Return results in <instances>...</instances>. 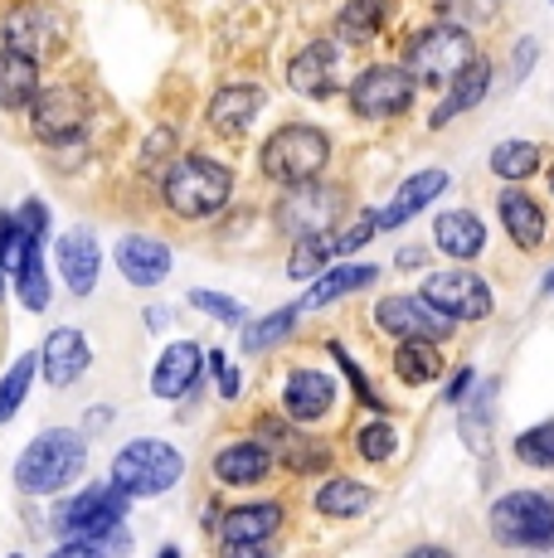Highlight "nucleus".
<instances>
[{"instance_id":"obj_34","label":"nucleus","mask_w":554,"mask_h":558,"mask_svg":"<svg viewBox=\"0 0 554 558\" xmlns=\"http://www.w3.org/2000/svg\"><path fill=\"white\" fill-rule=\"evenodd\" d=\"M438 350L433 345H399V355H394V374H399L404 384H429L433 374H438Z\"/></svg>"},{"instance_id":"obj_10","label":"nucleus","mask_w":554,"mask_h":558,"mask_svg":"<svg viewBox=\"0 0 554 558\" xmlns=\"http://www.w3.org/2000/svg\"><path fill=\"white\" fill-rule=\"evenodd\" d=\"M375 320L385 336L404 340V345H438V340L453 336V320L438 316L423 296H385L375 306Z\"/></svg>"},{"instance_id":"obj_28","label":"nucleus","mask_w":554,"mask_h":558,"mask_svg":"<svg viewBox=\"0 0 554 558\" xmlns=\"http://www.w3.org/2000/svg\"><path fill=\"white\" fill-rule=\"evenodd\" d=\"M385 10H389V0H350V5H340V15H336L340 45H370L385 29Z\"/></svg>"},{"instance_id":"obj_5","label":"nucleus","mask_w":554,"mask_h":558,"mask_svg":"<svg viewBox=\"0 0 554 558\" xmlns=\"http://www.w3.org/2000/svg\"><path fill=\"white\" fill-rule=\"evenodd\" d=\"M472 59H477L472 35L443 20V25L419 29V35L404 45V63H399V69L409 73L413 83H453Z\"/></svg>"},{"instance_id":"obj_50","label":"nucleus","mask_w":554,"mask_h":558,"mask_svg":"<svg viewBox=\"0 0 554 558\" xmlns=\"http://www.w3.org/2000/svg\"><path fill=\"white\" fill-rule=\"evenodd\" d=\"M0 287H5V272H0Z\"/></svg>"},{"instance_id":"obj_51","label":"nucleus","mask_w":554,"mask_h":558,"mask_svg":"<svg viewBox=\"0 0 554 558\" xmlns=\"http://www.w3.org/2000/svg\"><path fill=\"white\" fill-rule=\"evenodd\" d=\"M10 558H20V554H10Z\"/></svg>"},{"instance_id":"obj_44","label":"nucleus","mask_w":554,"mask_h":558,"mask_svg":"<svg viewBox=\"0 0 554 558\" xmlns=\"http://www.w3.org/2000/svg\"><path fill=\"white\" fill-rule=\"evenodd\" d=\"M535 53H540L535 39H530V45H520L516 49V73H530V59H535Z\"/></svg>"},{"instance_id":"obj_2","label":"nucleus","mask_w":554,"mask_h":558,"mask_svg":"<svg viewBox=\"0 0 554 558\" xmlns=\"http://www.w3.org/2000/svg\"><path fill=\"white\" fill-rule=\"evenodd\" d=\"M233 195V175L229 166H215L209 156H180L166 166V180H161V199L180 219H209L219 214Z\"/></svg>"},{"instance_id":"obj_30","label":"nucleus","mask_w":554,"mask_h":558,"mask_svg":"<svg viewBox=\"0 0 554 558\" xmlns=\"http://www.w3.org/2000/svg\"><path fill=\"white\" fill-rule=\"evenodd\" d=\"M35 369H39V355H20V360L5 369V379H0V423H10V417L20 413V403H25L29 384H35Z\"/></svg>"},{"instance_id":"obj_6","label":"nucleus","mask_w":554,"mask_h":558,"mask_svg":"<svg viewBox=\"0 0 554 558\" xmlns=\"http://www.w3.org/2000/svg\"><path fill=\"white\" fill-rule=\"evenodd\" d=\"M492 534L506 549H550L554 544V496L510 490L492 506Z\"/></svg>"},{"instance_id":"obj_49","label":"nucleus","mask_w":554,"mask_h":558,"mask_svg":"<svg viewBox=\"0 0 554 558\" xmlns=\"http://www.w3.org/2000/svg\"><path fill=\"white\" fill-rule=\"evenodd\" d=\"M550 190H554V170H550Z\"/></svg>"},{"instance_id":"obj_13","label":"nucleus","mask_w":554,"mask_h":558,"mask_svg":"<svg viewBox=\"0 0 554 558\" xmlns=\"http://www.w3.org/2000/svg\"><path fill=\"white\" fill-rule=\"evenodd\" d=\"M346 209V195H340L336 185H302L292 190V199H282V209H277V219H282L287 233H297V239H316V233H332L336 229V214Z\"/></svg>"},{"instance_id":"obj_24","label":"nucleus","mask_w":554,"mask_h":558,"mask_svg":"<svg viewBox=\"0 0 554 558\" xmlns=\"http://www.w3.org/2000/svg\"><path fill=\"white\" fill-rule=\"evenodd\" d=\"M282 530V506L277 500H258V506H239L224 514L219 544H263Z\"/></svg>"},{"instance_id":"obj_26","label":"nucleus","mask_w":554,"mask_h":558,"mask_svg":"<svg viewBox=\"0 0 554 558\" xmlns=\"http://www.w3.org/2000/svg\"><path fill=\"white\" fill-rule=\"evenodd\" d=\"M486 88H492V69H486L482 59H472L453 83H447V98H443L438 112H433V126H443V122H453V117L472 112V107L486 98Z\"/></svg>"},{"instance_id":"obj_45","label":"nucleus","mask_w":554,"mask_h":558,"mask_svg":"<svg viewBox=\"0 0 554 558\" xmlns=\"http://www.w3.org/2000/svg\"><path fill=\"white\" fill-rule=\"evenodd\" d=\"M467 384H472V369H457V374H453V384H447V399H462Z\"/></svg>"},{"instance_id":"obj_27","label":"nucleus","mask_w":554,"mask_h":558,"mask_svg":"<svg viewBox=\"0 0 554 558\" xmlns=\"http://www.w3.org/2000/svg\"><path fill=\"white\" fill-rule=\"evenodd\" d=\"M35 98H39V63L0 49V107L20 112V107H29Z\"/></svg>"},{"instance_id":"obj_25","label":"nucleus","mask_w":554,"mask_h":558,"mask_svg":"<svg viewBox=\"0 0 554 558\" xmlns=\"http://www.w3.org/2000/svg\"><path fill=\"white\" fill-rule=\"evenodd\" d=\"M433 239H438V248L447 257H477L486 248V223L472 209H447L433 223Z\"/></svg>"},{"instance_id":"obj_16","label":"nucleus","mask_w":554,"mask_h":558,"mask_svg":"<svg viewBox=\"0 0 554 558\" xmlns=\"http://www.w3.org/2000/svg\"><path fill=\"white\" fill-rule=\"evenodd\" d=\"M263 102H268V93H263V88H253V83H229V88H219L215 98H209L205 122L215 126L219 136H229V142H239V136L249 132L253 122H258Z\"/></svg>"},{"instance_id":"obj_21","label":"nucleus","mask_w":554,"mask_h":558,"mask_svg":"<svg viewBox=\"0 0 554 558\" xmlns=\"http://www.w3.org/2000/svg\"><path fill=\"white\" fill-rule=\"evenodd\" d=\"M501 223H506L510 243H516V248H526V253L540 248V243H545V229H550L540 199L526 195V190H506V195H501Z\"/></svg>"},{"instance_id":"obj_39","label":"nucleus","mask_w":554,"mask_h":558,"mask_svg":"<svg viewBox=\"0 0 554 558\" xmlns=\"http://www.w3.org/2000/svg\"><path fill=\"white\" fill-rule=\"evenodd\" d=\"M356 447H360V457L365 461H389L394 447H399V437H394L389 423H365L360 427V437H356Z\"/></svg>"},{"instance_id":"obj_46","label":"nucleus","mask_w":554,"mask_h":558,"mask_svg":"<svg viewBox=\"0 0 554 558\" xmlns=\"http://www.w3.org/2000/svg\"><path fill=\"white\" fill-rule=\"evenodd\" d=\"M409 558H453L447 549H438V544H423V549H413Z\"/></svg>"},{"instance_id":"obj_4","label":"nucleus","mask_w":554,"mask_h":558,"mask_svg":"<svg viewBox=\"0 0 554 558\" xmlns=\"http://www.w3.org/2000/svg\"><path fill=\"white\" fill-rule=\"evenodd\" d=\"M326 160H332V142H326L322 126H306V122H292V126H277V132L263 142V175L277 180V185H312L316 175L326 170Z\"/></svg>"},{"instance_id":"obj_48","label":"nucleus","mask_w":554,"mask_h":558,"mask_svg":"<svg viewBox=\"0 0 554 558\" xmlns=\"http://www.w3.org/2000/svg\"><path fill=\"white\" fill-rule=\"evenodd\" d=\"M156 558H180V554H176V549H161V554H156Z\"/></svg>"},{"instance_id":"obj_12","label":"nucleus","mask_w":554,"mask_h":558,"mask_svg":"<svg viewBox=\"0 0 554 558\" xmlns=\"http://www.w3.org/2000/svg\"><path fill=\"white\" fill-rule=\"evenodd\" d=\"M63 45V20H59V10H49V5H39V0H25V5H15L5 15V49L10 53H20V59H29V63H39V59H49Z\"/></svg>"},{"instance_id":"obj_32","label":"nucleus","mask_w":554,"mask_h":558,"mask_svg":"<svg viewBox=\"0 0 554 558\" xmlns=\"http://www.w3.org/2000/svg\"><path fill=\"white\" fill-rule=\"evenodd\" d=\"M540 166V146L535 142H501L492 151V170L501 180H530Z\"/></svg>"},{"instance_id":"obj_15","label":"nucleus","mask_w":554,"mask_h":558,"mask_svg":"<svg viewBox=\"0 0 554 558\" xmlns=\"http://www.w3.org/2000/svg\"><path fill=\"white\" fill-rule=\"evenodd\" d=\"M88 364H93V345H88V336H83V330H73V326L49 330L45 350H39V369H45V379L55 384V389L79 384L83 374H88Z\"/></svg>"},{"instance_id":"obj_36","label":"nucleus","mask_w":554,"mask_h":558,"mask_svg":"<svg viewBox=\"0 0 554 558\" xmlns=\"http://www.w3.org/2000/svg\"><path fill=\"white\" fill-rule=\"evenodd\" d=\"M516 457L526 461V466H540V471H554V417L540 427H530V433L516 437Z\"/></svg>"},{"instance_id":"obj_17","label":"nucleus","mask_w":554,"mask_h":558,"mask_svg":"<svg viewBox=\"0 0 554 558\" xmlns=\"http://www.w3.org/2000/svg\"><path fill=\"white\" fill-rule=\"evenodd\" d=\"M336 408V379L322 369H292L282 384V413L292 423H316Z\"/></svg>"},{"instance_id":"obj_35","label":"nucleus","mask_w":554,"mask_h":558,"mask_svg":"<svg viewBox=\"0 0 554 558\" xmlns=\"http://www.w3.org/2000/svg\"><path fill=\"white\" fill-rule=\"evenodd\" d=\"M15 287H20V302H25V311H45L49 306V277H45L39 253H29L25 263L15 267Z\"/></svg>"},{"instance_id":"obj_47","label":"nucleus","mask_w":554,"mask_h":558,"mask_svg":"<svg viewBox=\"0 0 554 558\" xmlns=\"http://www.w3.org/2000/svg\"><path fill=\"white\" fill-rule=\"evenodd\" d=\"M419 263H423L419 248H404V253H399V267H419Z\"/></svg>"},{"instance_id":"obj_23","label":"nucleus","mask_w":554,"mask_h":558,"mask_svg":"<svg viewBox=\"0 0 554 558\" xmlns=\"http://www.w3.org/2000/svg\"><path fill=\"white\" fill-rule=\"evenodd\" d=\"M268 471H273V452H268V442H258V437L229 442L215 457V476L224 486H253V481H263Z\"/></svg>"},{"instance_id":"obj_20","label":"nucleus","mask_w":554,"mask_h":558,"mask_svg":"<svg viewBox=\"0 0 554 558\" xmlns=\"http://www.w3.org/2000/svg\"><path fill=\"white\" fill-rule=\"evenodd\" d=\"M447 180H453V175H447V170H419V175H413V180H404V185H399V195H394L389 209H380V214H375V229H399V223H409L413 214L423 209V204H433V199L443 195V190H447Z\"/></svg>"},{"instance_id":"obj_1","label":"nucleus","mask_w":554,"mask_h":558,"mask_svg":"<svg viewBox=\"0 0 554 558\" xmlns=\"http://www.w3.org/2000/svg\"><path fill=\"white\" fill-rule=\"evenodd\" d=\"M83 461H88L83 437L73 433V427H49V433H39L35 442L20 452L15 486L25 490V496H55V490H63V486H73V481H79Z\"/></svg>"},{"instance_id":"obj_14","label":"nucleus","mask_w":554,"mask_h":558,"mask_svg":"<svg viewBox=\"0 0 554 558\" xmlns=\"http://www.w3.org/2000/svg\"><path fill=\"white\" fill-rule=\"evenodd\" d=\"M287 83H292V93H302V98H332L340 88V49L332 39H312L302 53H292Z\"/></svg>"},{"instance_id":"obj_8","label":"nucleus","mask_w":554,"mask_h":558,"mask_svg":"<svg viewBox=\"0 0 554 558\" xmlns=\"http://www.w3.org/2000/svg\"><path fill=\"white\" fill-rule=\"evenodd\" d=\"M423 302H429L438 316L447 320H486L496 311V296L492 287L482 282L477 272H467V267H447V272H433L429 282H423Z\"/></svg>"},{"instance_id":"obj_37","label":"nucleus","mask_w":554,"mask_h":558,"mask_svg":"<svg viewBox=\"0 0 554 558\" xmlns=\"http://www.w3.org/2000/svg\"><path fill=\"white\" fill-rule=\"evenodd\" d=\"M336 233H316V239H302V248H297V257L287 263V277H312L322 263H332L336 248H332Z\"/></svg>"},{"instance_id":"obj_22","label":"nucleus","mask_w":554,"mask_h":558,"mask_svg":"<svg viewBox=\"0 0 554 558\" xmlns=\"http://www.w3.org/2000/svg\"><path fill=\"white\" fill-rule=\"evenodd\" d=\"M200 364H205V355H200L190 340H180V345H170L161 360H156V374H152V393L156 399H185L190 389H195L200 379Z\"/></svg>"},{"instance_id":"obj_38","label":"nucleus","mask_w":554,"mask_h":558,"mask_svg":"<svg viewBox=\"0 0 554 558\" xmlns=\"http://www.w3.org/2000/svg\"><path fill=\"white\" fill-rule=\"evenodd\" d=\"M447 10V25L457 29H472V25H486V20L501 10V0H443Z\"/></svg>"},{"instance_id":"obj_40","label":"nucleus","mask_w":554,"mask_h":558,"mask_svg":"<svg viewBox=\"0 0 554 558\" xmlns=\"http://www.w3.org/2000/svg\"><path fill=\"white\" fill-rule=\"evenodd\" d=\"M190 302L205 311V316H219V320H239L243 316V306L229 302V296H219V292H190Z\"/></svg>"},{"instance_id":"obj_43","label":"nucleus","mask_w":554,"mask_h":558,"mask_svg":"<svg viewBox=\"0 0 554 558\" xmlns=\"http://www.w3.org/2000/svg\"><path fill=\"white\" fill-rule=\"evenodd\" d=\"M219 393H224V399H233V393H239V369H229V364L219 369Z\"/></svg>"},{"instance_id":"obj_41","label":"nucleus","mask_w":554,"mask_h":558,"mask_svg":"<svg viewBox=\"0 0 554 558\" xmlns=\"http://www.w3.org/2000/svg\"><path fill=\"white\" fill-rule=\"evenodd\" d=\"M277 544L263 539V544H219V558H273Z\"/></svg>"},{"instance_id":"obj_29","label":"nucleus","mask_w":554,"mask_h":558,"mask_svg":"<svg viewBox=\"0 0 554 558\" xmlns=\"http://www.w3.org/2000/svg\"><path fill=\"white\" fill-rule=\"evenodd\" d=\"M316 510L332 514V520H356V514L370 510V486H360L350 476H332L316 490Z\"/></svg>"},{"instance_id":"obj_19","label":"nucleus","mask_w":554,"mask_h":558,"mask_svg":"<svg viewBox=\"0 0 554 558\" xmlns=\"http://www.w3.org/2000/svg\"><path fill=\"white\" fill-rule=\"evenodd\" d=\"M117 267L132 287H156L170 277V248L161 239H146V233H127L117 243Z\"/></svg>"},{"instance_id":"obj_42","label":"nucleus","mask_w":554,"mask_h":558,"mask_svg":"<svg viewBox=\"0 0 554 558\" xmlns=\"http://www.w3.org/2000/svg\"><path fill=\"white\" fill-rule=\"evenodd\" d=\"M103 554H108V549H98V544H79V539H63V544H59V549L49 554V558H103Z\"/></svg>"},{"instance_id":"obj_3","label":"nucleus","mask_w":554,"mask_h":558,"mask_svg":"<svg viewBox=\"0 0 554 558\" xmlns=\"http://www.w3.org/2000/svg\"><path fill=\"white\" fill-rule=\"evenodd\" d=\"M180 476H185V457L176 447L161 442V437H136V442H127L112 457L108 486L122 490L127 500H152V496H166Z\"/></svg>"},{"instance_id":"obj_33","label":"nucleus","mask_w":554,"mask_h":558,"mask_svg":"<svg viewBox=\"0 0 554 558\" xmlns=\"http://www.w3.org/2000/svg\"><path fill=\"white\" fill-rule=\"evenodd\" d=\"M292 326H297V306L292 311H273V316L253 320V326L243 330V350H249V355H258V350H273L282 336H292Z\"/></svg>"},{"instance_id":"obj_31","label":"nucleus","mask_w":554,"mask_h":558,"mask_svg":"<svg viewBox=\"0 0 554 558\" xmlns=\"http://www.w3.org/2000/svg\"><path fill=\"white\" fill-rule=\"evenodd\" d=\"M370 282H375V267H332V272H326L322 282L312 287L306 306H332L336 296L356 292V287H370Z\"/></svg>"},{"instance_id":"obj_7","label":"nucleus","mask_w":554,"mask_h":558,"mask_svg":"<svg viewBox=\"0 0 554 558\" xmlns=\"http://www.w3.org/2000/svg\"><path fill=\"white\" fill-rule=\"evenodd\" d=\"M127 520V496L112 486H88L79 490L73 500H63L59 514H55V530L63 534V539H79V544H122L117 539V530H122Z\"/></svg>"},{"instance_id":"obj_9","label":"nucleus","mask_w":554,"mask_h":558,"mask_svg":"<svg viewBox=\"0 0 554 558\" xmlns=\"http://www.w3.org/2000/svg\"><path fill=\"white\" fill-rule=\"evenodd\" d=\"M413 88H419V83H413L399 63H375V69H365L356 83H350V107H356V117L385 122V117L409 112Z\"/></svg>"},{"instance_id":"obj_11","label":"nucleus","mask_w":554,"mask_h":558,"mask_svg":"<svg viewBox=\"0 0 554 558\" xmlns=\"http://www.w3.org/2000/svg\"><path fill=\"white\" fill-rule=\"evenodd\" d=\"M29 126H35V136L49 146L73 142V136H83V126H88V98H83L79 88H69V83L39 88V98L29 102Z\"/></svg>"},{"instance_id":"obj_18","label":"nucleus","mask_w":554,"mask_h":558,"mask_svg":"<svg viewBox=\"0 0 554 558\" xmlns=\"http://www.w3.org/2000/svg\"><path fill=\"white\" fill-rule=\"evenodd\" d=\"M59 272L63 282H69L73 296H88L93 287H98V267H103V253H98V239H93V229H69L59 239Z\"/></svg>"}]
</instances>
